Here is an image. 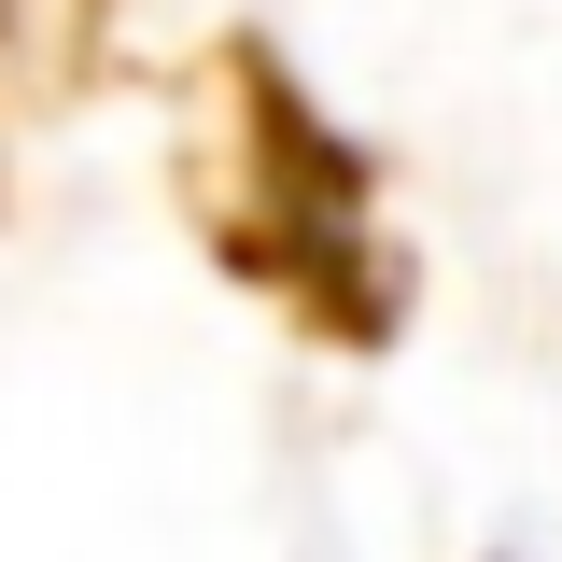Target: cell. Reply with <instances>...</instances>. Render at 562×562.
Segmentation results:
<instances>
[{"mask_svg":"<svg viewBox=\"0 0 562 562\" xmlns=\"http://www.w3.org/2000/svg\"><path fill=\"white\" fill-rule=\"evenodd\" d=\"M140 57V0H0V85L14 99H70L85 70Z\"/></svg>","mask_w":562,"mask_h":562,"instance_id":"obj_2","label":"cell"},{"mask_svg":"<svg viewBox=\"0 0 562 562\" xmlns=\"http://www.w3.org/2000/svg\"><path fill=\"white\" fill-rule=\"evenodd\" d=\"M169 198L225 295H254L295 351L380 366L422 324V239L394 225L380 140L324 113V85L268 29H211L169 113Z\"/></svg>","mask_w":562,"mask_h":562,"instance_id":"obj_1","label":"cell"}]
</instances>
